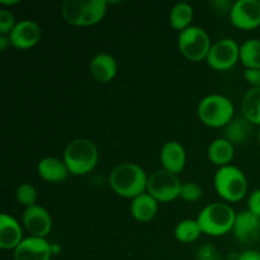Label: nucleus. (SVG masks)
<instances>
[{"label": "nucleus", "mask_w": 260, "mask_h": 260, "mask_svg": "<svg viewBox=\"0 0 260 260\" xmlns=\"http://www.w3.org/2000/svg\"><path fill=\"white\" fill-rule=\"evenodd\" d=\"M244 78L251 85V88L260 89V70L259 69H245Z\"/></svg>", "instance_id": "obj_32"}, {"label": "nucleus", "mask_w": 260, "mask_h": 260, "mask_svg": "<svg viewBox=\"0 0 260 260\" xmlns=\"http://www.w3.org/2000/svg\"><path fill=\"white\" fill-rule=\"evenodd\" d=\"M248 210L260 217V188L250 193L248 198Z\"/></svg>", "instance_id": "obj_31"}, {"label": "nucleus", "mask_w": 260, "mask_h": 260, "mask_svg": "<svg viewBox=\"0 0 260 260\" xmlns=\"http://www.w3.org/2000/svg\"><path fill=\"white\" fill-rule=\"evenodd\" d=\"M233 25L241 30H253L260 27L259 0H238L230 10Z\"/></svg>", "instance_id": "obj_9"}, {"label": "nucleus", "mask_w": 260, "mask_h": 260, "mask_svg": "<svg viewBox=\"0 0 260 260\" xmlns=\"http://www.w3.org/2000/svg\"><path fill=\"white\" fill-rule=\"evenodd\" d=\"M194 12L190 4L188 3H178L172 8L169 14V23L173 29L183 32L184 29L190 27Z\"/></svg>", "instance_id": "obj_22"}, {"label": "nucleus", "mask_w": 260, "mask_h": 260, "mask_svg": "<svg viewBox=\"0 0 260 260\" xmlns=\"http://www.w3.org/2000/svg\"><path fill=\"white\" fill-rule=\"evenodd\" d=\"M90 74L99 83H109L113 80L118 71L116 58L109 53H98L90 61Z\"/></svg>", "instance_id": "obj_16"}, {"label": "nucleus", "mask_w": 260, "mask_h": 260, "mask_svg": "<svg viewBox=\"0 0 260 260\" xmlns=\"http://www.w3.org/2000/svg\"><path fill=\"white\" fill-rule=\"evenodd\" d=\"M196 259L197 260H222V256L220 255L217 249L211 244H206V245L201 246L198 249L197 254H196Z\"/></svg>", "instance_id": "obj_30"}, {"label": "nucleus", "mask_w": 260, "mask_h": 260, "mask_svg": "<svg viewBox=\"0 0 260 260\" xmlns=\"http://www.w3.org/2000/svg\"><path fill=\"white\" fill-rule=\"evenodd\" d=\"M23 225L30 236L46 239L52 229V218L46 208L35 205L23 212Z\"/></svg>", "instance_id": "obj_10"}, {"label": "nucleus", "mask_w": 260, "mask_h": 260, "mask_svg": "<svg viewBox=\"0 0 260 260\" xmlns=\"http://www.w3.org/2000/svg\"><path fill=\"white\" fill-rule=\"evenodd\" d=\"M15 25H17V22H15L14 14L10 10L3 9L0 12V35L9 36Z\"/></svg>", "instance_id": "obj_29"}, {"label": "nucleus", "mask_w": 260, "mask_h": 260, "mask_svg": "<svg viewBox=\"0 0 260 260\" xmlns=\"http://www.w3.org/2000/svg\"><path fill=\"white\" fill-rule=\"evenodd\" d=\"M160 162L162 169L172 174L182 173L187 162V152L183 145L178 141L165 142L160 152Z\"/></svg>", "instance_id": "obj_14"}, {"label": "nucleus", "mask_w": 260, "mask_h": 260, "mask_svg": "<svg viewBox=\"0 0 260 260\" xmlns=\"http://www.w3.org/2000/svg\"><path fill=\"white\" fill-rule=\"evenodd\" d=\"M211 40L203 28L190 25L178 36V47L180 53L190 61H202L207 58L211 50Z\"/></svg>", "instance_id": "obj_6"}, {"label": "nucleus", "mask_w": 260, "mask_h": 260, "mask_svg": "<svg viewBox=\"0 0 260 260\" xmlns=\"http://www.w3.org/2000/svg\"><path fill=\"white\" fill-rule=\"evenodd\" d=\"M37 173L43 180L48 183H53V184L62 183L70 174L65 161L55 156L43 157L38 162Z\"/></svg>", "instance_id": "obj_17"}, {"label": "nucleus", "mask_w": 260, "mask_h": 260, "mask_svg": "<svg viewBox=\"0 0 260 260\" xmlns=\"http://www.w3.org/2000/svg\"><path fill=\"white\" fill-rule=\"evenodd\" d=\"M51 249H52L53 255H56V254H58L61 251V246L58 244H51Z\"/></svg>", "instance_id": "obj_35"}, {"label": "nucleus", "mask_w": 260, "mask_h": 260, "mask_svg": "<svg viewBox=\"0 0 260 260\" xmlns=\"http://www.w3.org/2000/svg\"><path fill=\"white\" fill-rule=\"evenodd\" d=\"M108 4L109 3L107 0H88L83 27H90L102 22L106 17Z\"/></svg>", "instance_id": "obj_26"}, {"label": "nucleus", "mask_w": 260, "mask_h": 260, "mask_svg": "<svg viewBox=\"0 0 260 260\" xmlns=\"http://www.w3.org/2000/svg\"><path fill=\"white\" fill-rule=\"evenodd\" d=\"M213 185L217 194L230 203L240 202L248 193V179L245 174L234 165L220 168L213 178Z\"/></svg>", "instance_id": "obj_5"}, {"label": "nucleus", "mask_w": 260, "mask_h": 260, "mask_svg": "<svg viewBox=\"0 0 260 260\" xmlns=\"http://www.w3.org/2000/svg\"><path fill=\"white\" fill-rule=\"evenodd\" d=\"M240 60V46L233 38H222L211 46L208 52V66L216 71H226L236 65Z\"/></svg>", "instance_id": "obj_8"}, {"label": "nucleus", "mask_w": 260, "mask_h": 260, "mask_svg": "<svg viewBox=\"0 0 260 260\" xmlns=\"http://www.w3.org/2000/svg\"><path fill=\"white\" fill-rule=\"evenodd\" d=\"M42 37V29L35 20L24 19L17 23L10 32V45L18 50H28L37 45Z\"/></svg>", "instance_id": "obj_11"}, {"label": "nucleus", "mask_w": 260, "mask_h": 260, "mask_svg": "<svg viewBox=\"0 0 260 260\" xmlns=\"http://www.w3.org/2000/svg\"><path fill=\"white\" fill-rule=\"evenodd\" d=\"M15 198L19 205L24 206L25 208H29L37 205L36 203L37 202V190L29 183H22L20 185H18L17 190H15Z\"/></svg>", "instance_id": "obj_27"}, {"label": "nucleus", "mask_w": 260, "mask_h": 260, "mask_svg": "<svg viewBox=\"0 0 260 260\" xmlns=\"http://www.w3.org/2000/svg\"><path fill=\"white\" fill-rule=\"evenodd\" d=\"M180 189L182 183L178 175L164 169L154 172L147 180V193L160 203H169L177 200L180 197Z\"/></svg>", "instance_id": "obj_7"}, {"label": "nucleus", "mask_w": 260, "mask_h": 260, "mask_svg": "<svg viewBox=\"0 0 260 260\" xmlns=\"http://www.w3.org/2000/svg\"><path fill=\"white\" fill-rule=\"evenodd\" d=\"M19 3V0H10V2H7V0H0V4L2 5H17Z\"/></svg>", "instance_id": "obj_36"}, {"label": "nucleus", "mask_w": 260, "mask_h": 260, "mask_svg": "<svg viewBox=\"0 0 260 260\" xmlns=\"http://www.w3.org/2000/svg\"><path fill=\"white\" fill-rule=\"evenodd\" d=\"M233 234L241 244L255 243L260 238V217L249 210L236 213Z\"/></svg>", "instance_id": "obj_13"}, {"label": "nucleus", "mask_w": 260, "mask_h": 260, "mask_svg": "<svg viewBox=\"0 0 260 260\" xmlns=\"http://www.w3.org/2000/svg\"><path fill=\"white\" fill-rule=\"evenodd\" d=\"M207 155L210 161L217 167H228L231 165L234 155H235V146L230 141L222 137V139L213 140L210 144L207 150Z\"/></svg>", "instance_id": "obj_19"}, {"label": "nucleus", "mask_w": 260, "mask_h": 260, "mask_svg": "<svg viewBox=\"0 0 260 260\" xmlns=\"http://www.w3.org/2000/svg\"><path fill=\"white\" fill-rule=\"evenodd\" d=\"M23 241L20 223L13 216L2 213L0 216V248L4 250H15Z\"/></svg>", "instance_id": "obj_15"}, {"label": "nucleus", "mask_w": 260, "mask_h": 260, "mask_svg": "<svg viewBox=\"0 0 260 260\" xmlns=\"http://www.w3.org/2000/svg\"><path fill=\"white\" fill-rule=\"evenodd\" d=\"M202 230L197 220H183L177 225L174 230L175 239L182 244H190L198 240L202 235Z\"/></svg>", "instance_id": "obj_25"}, {"label": "nucleus", "mask_w": 260, "mask_h": 260, "mask_svg": "<svg viewBox=\"0 0 260 260\" xmlns=\"http://www.w3.org/2000/svg\"><path fill=\"white\" fill-rule=\"evenodd\" d=\"M159 210V202L147 192L137 196L131 202V215L141 223L150 222L156 216Z\"/></svg>", "instance_id": "obj_18"}, {"label": "nucleus", "mask_w": 260, "mask_h": 260, "mask_svg": "<svg viewBox=\"0 0 260 260\" xmlns=\"http://www.w3.org/2000/svg\"><path fill=\"white\" fill-rule=\"evenodd\" d=\"M88 0H65L61 7L63 19L75 27H83Z\"/></svg>", "instance_id": "obj_23"}, {"label": "nucleus", "mask_w": 260, "mask_h": 260, "mask_svg": "<svg viewBox=\"0 0 260 260\" xmlns=\"http://www.w3.org/2000/svg\"><path fill=\"white\" fill-rule=\"evenodd\" d=\"M202 197V188L193 182H187L182 184V189H180V198L188 203L198 202Z\"/></svg>", "instance_id": "obj_28"}, {"label": "nucleus", "mask_w": 260, "mask_h": 260, "mask_svg": "<svg viewBox=\"0 0 260 260\" xmlns=\"http://www.w3.org/2000/svg\"><path fill=\"white\" fill-rule=\"evenodd\" d=\"M241 112L244 118L251 124L260 126V89L251 88L246 91L241 102Z\"/></svg>", "instance_id": "obj_21"}, {"label": "nucleus", "mask_w": 260, "mask_h": 260, "mask_svg": "<svg viewBox=\"0 0 260 260\" xmlns=\"http://www.w3.org/2000/svg\"><path fill=\"white\" fill-rule=\"evenodd\" d=\"M236 260H260V251L245 250L236 258Z\"/></svg>", "instance_id": "obj_33"}, {"label": "nucleus", "mask_w": 260, "mask_h": 260, "mask_svg": "<svg viewBox=\"0 0 260 260\" xmlns=\"http://www.w3.org/2000/svg\"><path fill=\"white\" fill-rule=\"evenodd\" d=\"M258 142H259V145H260V129H259V132H258Z\"/></svg>", "instance_id": "obj_37"}, {"label": "nucleus", "mask_w": 260, "mask_h": 260, "mask_svg": "<svg viewBox=\"0 0 260 260\" xmlns=\"http://www.w3.org/2000/svg\"><path fill=\"white\" fill-rule=\"evenodd\" d=\"M236 220V212L228 203H211L198 215L197 221L203 234L220 238L233 231Z\"/></svg>", "instance_id": "obj_2"}, {"label": "nucleus", "mask_w": 260, "mask_h": 260, "mask_svg": "<svg viewBox=\"0 0 260 260\" xmlns=\"http://www.w3.org/2000/svg\"><path fill=\"white\" fill-rule=\"evenodd\" d=\"M251 126L253 124L244 117H235L226 126L225 139L230 141L234 146L245 144L251 135Z\"/></svg>", "instance_id": "obj_20"}, {"label": "nucleus", "mask_w": 260, "mask_h": 260, "mask_svg": "<svg viewBox=\"0 0 260 260\" xmlns=\"http://www.w3.org/2000/svg\"><path fill=\"white\" fill-rule=\"evenodd\" d=\"M198 117L201 122L211 128L226 127L235 117L234 103L225 95L210 94L198 104Z\"/></svg>", "instance_id": "obj_4"}, {"label": "nucleus", "mask_w": 260, "mask_h": 260, "mask_svg": "<svg viewBox=\"0 0 260 260\" xmlns=\"http://www.w3.org/2000/svg\"><path fill=\"white\" fill-rule=\"evenodd\" d=\"M98 149L88 139H75L68 144L63 151V161L73 175H86L96 167Z\"/></svg>", "instance_id": "obj_3"}, {"label": "nucleus", "mask_w": 260, "mask_h": 260, "mask_svg": "<svg viewBox=\"0 0 260 260\" xmlns=\"http://www.w3.org/2000/svg\"><path fill=\"white\" fill-rule=\"evenodd\" d=\"M8 46H10L9 36L0 35V51H2V52H4V51L7 50Z\"/></svg>", "instance_id": "obj_34"}, {"label": "nucleus", "mask_w": 260, "mask_h": 260, "mask_svg": "<svg viewBox=\"0 0 260 260\" xmlns=\"http://www.w3.org/2000/svg\"><path fill=\"white\" fill-rule=\"evenodd\" d=\"M240 61L245 69L260 70V40L250 38L240 46Z\"/></svg>", "instance_id": "obj_24"}, {"label": "nucleus", "mask_w": 260, "mask_h": 260, "mask_svg": "<svg viewBox=\"0 0 260 260\" xmlns=\"http://www.w3.org/2000/svg\"><path fill=\"white\" fill-rule=\"evenodd\" d=\"M51 244L43 238L28 236L23 239L13 254L14 260H51Z\"/></svg>", "instance_id": "obj_12"}, {"label": "nucleus", "mask_w": 260, "mask_h": 260, "mask_svg": "<svg viewBox=\"0 0 260 260\" xmlns=\"http://www.w3.org/2000/svg\"><path fill=\"white\" fill-rule=\"evenodd\" d=\"M149 177L140 165L135 162H122L113 168L109 174V185L117 196L123 198H136L147 190Z\"/></svg>", "instance_id": "obj_1"}]
</instances>
